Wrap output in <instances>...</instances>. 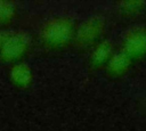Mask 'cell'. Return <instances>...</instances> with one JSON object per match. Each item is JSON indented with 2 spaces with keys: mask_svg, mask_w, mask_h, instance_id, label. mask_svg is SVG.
Listing matches in <instances>:
<instances>
[{
  "mask_svg": "<svg viewBox=\"0 0 146 131\" xmlns=\"http://www.w3.org/2000/svg\"><path fill=\"white\" fill-rule=\"evenodd\" d=\"M73 34V24L67 18H54L42 28V39L50 46H62L70 41Z\"/></svg>",
  "mask_w": 146,
  "mask_h": 131,
  "instance_id": "cell-1",
  "label": "cell"
},
{
  "mask_svg": "<svg viewBox=\"0 0 146 131\" xmlns=\"http://www.w3.org/2000/svg\"><path fill=\"white\" fill-rule=\"evenodd\" d=\"M29 36L22 32H8L2 44L0 46V55L7 60L19 58L26 50Z\"/></svg>",
  "mask_w": 146,
  "mask_h": 131,
  "instance_id": "cell-2",
  "label": "cell"
},
{
  "mask_svg": "<svg viewBox=\"0 0 146 131\" xmlns=\"http://www.w3.org/2000/svg\"><path fill=\"white\" fill-rule=\"evenodd\" d=\"M130 57L139 56L146 52V30L136 28L132 30L124 40V50Z\"/></svg>",
  "mask_w": 146,
  "mask_h": 131,
  "instance_id": "cell-3",
  "label": "cell"
},
{
  "mask_svg": "<svg viewBox=\"0 0 146 131\" xmlns=\"http://www.w3.org/2000/svg\"><path fill=\"white\" fill-rule=\"evenodd\" d=\"M103 28V23L99 18H90L86 22H83L78 32H76V40L81 44L90 43L92 42L102 32Z\"/></svg>",
  "mask_w": 146,
  "mask_h": 131,
  "instance_id": "cell-4",
  "label": "cell"
},
{
  "mask_svg": "<svg viewBox=\"0 0 146 131\" xmlns=\"http://www.w3.org/2000/svg\"><path fill=\"white\" fill-rule=\"evenodd\" d=\"M10 77L16 84L25 87L32 80V72L26 64H16L10 69Z\"/></svg>",
  "mask_w": 146,
  "mask_h": 131,
  "instance_id": "cell-5",
  "label": "cell"
},
{
  "mask_svg": "<svg viewBox=\"0 0 146 131\" xmlns=\"http://www.w3.org/2000/svg\"><path fill=\"white\" fill-rule=\"evenodd\" d=\"M130 59H131V57L129 55H127L124 51L116 52L108 60V69L115 74L123 73L129 67Z\"/></svg>",
  "mask_w": 146,
  "mask_h": 131,
  "instance_id": "cell-6",
  "label": "cell"
},
{
  "mask_svg": "<svg viewBox=\"0 0 146 131\" xmlns=\"http://www.w3.org/2000/svg\"><path fill=\"white\" fill-rule=\"evenodd\" d=\"M111 52H112V46L107 41L100 42L92 51L91 54V62L94 65H102L105 63L107 59L111 58Z\"/></svg>",
  "mask_w": 146,
  "mask_h": 131,
  "instance_id": "cell-7",
  "label": "cell"
},
{
  "mask_svg": "<svg viewBox=\"0 0 146 131\" xmlns=\"http://www.w3.org/2000/svg\"><path fill=\"white\" fill-rule=\"evenodd\" d=\"M15 14V5L9 1H0V21H7Z\"/></svg>",
  "mask_w": 146,
  "mask_h": 131,
  "instance_id": "cell-8",
  "label": "cell"
},
{
  "mask_svg": "<svg viewBox=\"0 0 146 131\" xmlns=\"http://www.w3.org/2000/svg\"><path fill=\"white\" fill-rule=\"evenodd\" d=\"M141 6H143V2H139V1H128V2H123L122 3L123 10L124 11H129V13L139 10V8Z\"/></svg>",
  "mask_w": 146,
  "mask_h": 131,
  "instance_id": "cell-9",
  "label": "cell"
}]
</instances>
